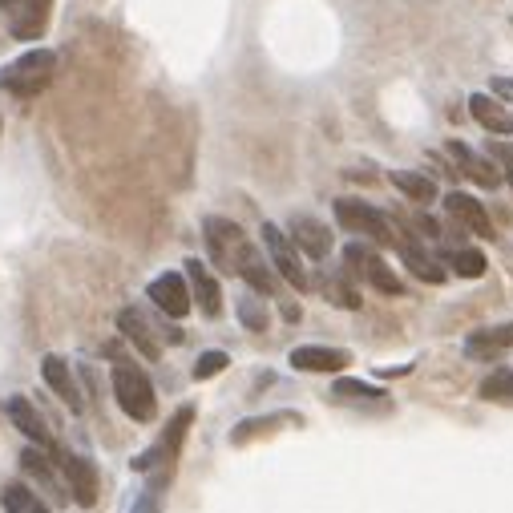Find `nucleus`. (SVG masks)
<instances>
[{"label":"nucleus","instance_id":"obj_1","mask_svg":"<svg viewBox=\"0 0 513 513\" xmlns=\"http://www.w3.org/2000/svg\"><path fill=\"white\" fill-rule=\"evenodd\" d=\"M114 396H118L122 413H126L130 421H138V425L154 421V413H158L154 384H150V376H146L138 364H130V360H118V364H114Z\"/></svg>","mask_w":513,"mask_h":513},{"label":"nucleus","instance_id":"obj_25","mask_svg":"<svg viewBox=\"0 0 513 513\" xmlns=\"http://www.w3.org/2000/svg\"><path fill=\"white\" fill-rule=\"evenodd\" d=\"M392 182L400 194H408L413 202H433L437 198V186L425 178V174H408V170H392Z\"/></svg>","mask_w":513,"mask_h":513},{"label":"nucleus","instance_id":"obj_31","mask_svg":"<svg viewBox=\"0 0 513 513\" xmlns=\"http://www.w3.org/2000/svg\"><path fill=\"white\" fill-rule=\"evenodd\" d=\"M493 89H497L501 97H513V81H505V77H497V81H493Z\"/></svg>","mask_w":513,"mask_h":513},{"label":"nucleus","instance_id":"obj_27","mask_svg":"<svg viewBox=\"0 0 513 513\" xmlns=\"http://www.w3.org/2000/svg\"><path fill=\"white\" fill-rule=\"evenodd\" d=\"M239 320H243V328H251V332H267V312H263V303L259 299H239Z\"/></svg>","mask_w":513,"mask_h":513},{"label":"nucleus","instance_id":"obj_9","mask_svg":"<svg viewBox=\"0 0 513 513\" xmlns=\"http://www.w3.org/2000/svg\"><path fill=\"white\" fill-rule=\"evenodd\" d=\"M61 473H65V489L73 493L77 505H97V493H101V481H97V469L93 461L77 457V453H61Z\"/></svg>","mask_w":513,"mask_h":513},{"label":"nucleus","instance_id":"obj_2","mask_svg":"<svg viewBox=\"0 0 513 513\" xmlns=\"http://www.w3.org/2000/svg\"><path fill=\"white\" fill-rule=\"evenodd\" d=\"M190 421H194V408H178V413L170 417V425H166V433L158 437V445L146 449V453L134 461V469H138V473H154V469H158L154 481L166 485V477H170V469H174V461H178V449H182V441H186Z\"/></svg>","mask_w":513,"mask_h":513},{"label":"nucleus","instance_id":"obj_11","mask_svg":"<svg viewBox=\"0 0 513 513\" xmlns=\"http://www.w3.org/2000/svg\"><path fill=\"white\" fill-rule=\"evenodd\" d=\"M5 417L37 445V449H53V433H49V425H45V417L37 413V408L25 400V396H9L5 400Z\"/></svg>","mask_w":513,"mask_h":513},{"label":"nucleus","instance_id":"obj_14","mask_svg":"<svg viewBox=\"0 0 513 513\" xmlns=\"http://www.w3.org/2000/svg\"><path fill=\"white\" fill-rule=\"evenodd\" d=\"M287 364L295 372H340L348 364V352L340 348H324V344H303L287 356Z\"/></svg>","mask_w":513,"mask_h":513},{"label":"nucleus","instance_id":"obj_7","mask_svg":"<svg viewBox=\"0 0 513 513\" xmlns=\"http://www.w3.org/2000/svg\"><path fill=\"white\" fill-rule=\"evenodd\" d=\"M344 259H348V263L356 267V275L368 279L376 291H384V295H400V291H404V283L392 275V267H388L376 251H368V247H360V243H348V247H344Z\"/></svg>","mask_w":513,"mask_h":513},{"label":"nucleus","instance_id":"obj_18","mask_svg":"<svg viewBox=\"0 0 513 513\" xmlns=\"http://www.w3.org/2000/svg\"><path fill=\"white\" fill-rule=\"evenodd\" d=\"M505 348H513V320L497 324V328H481V332H473L465 340V356H473V360H493Z\"/></svg>","mask_w":513,"mask_h":513},{"label":"nucleus","instance_id":"obj_19","mask_svg":"<svg viewBox=\"0 0 513 513\" xmlns=\"http://www.w3.org/2000/svg\"><path fill=\"white\" fill-rule=\"evenodd\" d=\"M332 396L340 404H360V408H368V413H376V408H388V392H380V388H372L364 380H336L332 384Z\"/></svg>","mask_w":513,"mask_h":513},{"label":"nucleus","instance_id":"obj_12","mask_svg":"<svg viewBox=\"0 0 513 513\" xmlns=\"http://www.w3.org/2000/svg\"><path fill=\"white\" fill-rule=\"evenodd\" d=\"M291 243L307 259H328L332 255V231L320 219H307V215H295L291 219Z\"/></svg>","mask_w":513,"mask_h":513},{"label":"nucleus","instance_id":"obj_30","mask_svg":"<svg viewBox=\"0 0 513 513\" xmlns=\"http://www.w3.org/2000/svg\"><path fill=\"white\" fill-rule=\"evenodd\" d=\"M489 154H493L497 162H505V166L513 170V146H505V142H489Z\"/></svg>","mask_w":513,"mask_h":513},{"label":"nucleus","instance_id":"obj_29","mask_svg":"<svg viewBox=\"0 0 513 513\" xmlns=\"http://www.w3.org/2000/svg\"><path fill=\"white\" fill-rule=\"evenodd\" d=\"M328 295H332V303H340V307H352V312L360 307V295H356L348 283H340V279H332V283H328Z\"/></svg>","mask_w":513,"mask_h":513},{"label":"nucleus","instance_id":"obj_28","mask_svg":"<svg viewBox=\"0 0 513 513\" xmlns=\"http://www.w3.org/2000/svg\"><path fill=\"white\" fill-rule=\"evenodd\" d=\"M227 364H231L227 352H202L198 364H194V380H211V376H219Z\"/></svg>","mask_w":513,"mask_h":513},{"label":"nucleus","instance_id":"obj_6","mask_svg":"<svg viewBox=\"0 0 513 513\" xmlns=\"http://www.w3.org/2000/svg\"><path fill=\"white\" fill-rule=\"evenodd\" d=\"M263 247H267V255H271V267H275L295 291L312 287V279H307V271H303V259H299V247L291 243V235H283L275 223H267V227H263Z\"/></svg>","mask_w":513,"mask_h":513},{"label":"nucleus","instance_id":"obj_13","mask_svg":"<svg viewBox=\"0 0 513 513\" xmlns=\"http://www.w3.org/2000/svg\"><path fill=\"white\" fill-rule=\"evenodd\" d=\"M445 211L461 223V227H469L473 235H481V239H493V223H489V215H485V207L473 198V194H461V190H453V194H445Z\"/></svg>","mask_w":513,"mask_h":513},{"label":"nucleus","instance_id":"obj_15","mask_svg":"<svg viewBox=\"0 0 513 513\" xmlns=\"http://www.w3.org/2000/svg\"><path fill=\"white\" fill-rule=\"evenodd\" d=\"M186 279H190V291L202 307V316H219L223 312V291L215 283V275L207 271V263H198V259H186Z\"/></svg>","mask_w":513,"mask_h":513},{"label":"nucleus","instance_id":"obj_22","mask_svg":"<svg viewBox=\"0 0 513 513\" xmlns=\"http://www.w3.org/2000/svg\"><path fill=\"white\" fill-rule=\"evenodd\" d=\"M449 154H453V162L461 166V174H465V178H473V182H481V186H501V174H497L485 158L469 154L461 142H449Z\"/></svg>","mask_w":513,"mask_h":513},{"label":"nucleus","instance_id":"obj_3","mask_svg":"<svg viewBox=\"0 0 513 513\" xmlns=\"http://www.w3.org/2000/svg\"><path fill=\"white\" fill-rule=\"evenodd\" d=\"M53 69H57V57L49 49H33L0 73V85H5L9 93H17V97H37L41 89H49Z\"/></svg>","mask_w":513,"mask_h":513},{"label":"nucleus","instance_id":"obj_17","mask_svg":"<svg viewBox=\"0 0 513 513\" xmlns=\"http://www.w3.org/2000/svg\"><path fill=\"white\" fill-rule=\"evenodd\" d=\"M41 376H45V384L69 404V413H81V392H77V380H73V372H69V364L61 360V356H45L41 360Z\"/></svg>","mask_w":513,"mask_h":513},{"label":"nucleus","instance_id":"obj_32","mask_svg":"<svg viewBox=\"0 0 513 513\" xmlns=\"http://www.w3.org/2000/svg\"><path fill=\"white\" fill-rule=\"evenodd\" d=\"M509 186H513V170H509Z\"/></svg>","mask_w":513,"mask_h":513},{"label":"nucleus","instance_id":"obj_16","mask_svg":"<svg viewBox=\"0 0 513 513\" xmlns=\"http://www.w3.org/2000/svg\"><path fill=\"white\" fill-rule=\"evenodd\" d=\"M118 332L146 356V360H158L162 356V344H158V336H154V328L134 312V307H122L118 312Z\"/></svg>","mask_w":513,"mask_h":513},{"label":"nucleus","instance_id":"obj_21","mask_svg":"<svg viewBox=\"0 0 513 513\" xmlns=\"http://www.w3.org/2000/svg\"><path fill=\"white\" fill-rule=\"evenodd\" d=\"M469 114H473L489 134H509V130H513L509 110H505V106H497V101H493L489 93H473V97H469Z\"/></svg>","mask_w":513,"mask_h":513},{"label":"nucleus","instance_id":"obj_8","mask_svg":"<svg viewBox=\"0 0 513 513\" xmlns=\"http://www.w3.org/2000/svg\"><path fill=\"white\" fill-rule=\"evenodd\" d=\"M150 303L158 307L162 316L182 320V316L190 312V283H186L178 271H166V275H158V279L150 283Z\"/></svg>","mask_w":513,"mask_h":513},{"label":"nucleus","instance_id":"obj_24","mask_svg":"<svg viewBox=\"0 0 513 513\" xmlns=\"http://www.w3.org/2000/svg\"><path fill=\"white\" fill-rule=\"evenodd\" d=\"M239 275H243V279H247V283H251V287L259 291V295H271V291H275V275H271V267L263 263V255H259L255 247H251V255L243 259Z\"/></svg>","mask_w":513,"mask_h":513},{"label":"nucleus","instance_id":"obj_5","mask_svg":"<svg viewBox=\"0 0 513 513\" xmlns=\"http://www.w3.org/2000/svg\"><path fill=\"white\" fill-rule=\"evenodd\" d=\"M336 219H340V227L352 231V235H368V239H376V243H396L388 219H384L376 207H368V202H360V198H336Z\"/></svg>","mask_w":513,"mask_h":513},{"label":"nucleus","instance_id":"obj_4","mask_svg":"<svg viewBox=\"0 0 513 513\" xmlns=\"http://www.w3.org/2000/svg\"><path fill=\"white\" fill-rule=\"evenodd\" d=\"M202 235H207V251L215 259V267L227 271V275H239L243 259L251 255V243H247L243 227L231 223V219H207L202 223Z\"/></svg>","mask_w":513,"mask_h":513},{"label":"nucleus","instance_id":"obj_20","mask_svg":"<svg viewBox=\"0 0 513 513\" xmlns=\"http://www.w3.org/2000/svg\"><path fill=\"white\" fill-rule=\"evenodd\" d=\"M400 259L408 263V271H413L417 279H425V283H445V271H441V263L417 243V239H400Z\"/></svg>","mask_w":513,"mask_h":513},{"label":"nucleus","instance_id":"obj_10","mask_svg":"<svg viewBox=\"0 0 513 513\" xmlns=\"http://www.w3.org/2000/svg\"><path fill=\"white\" fill-rule=\"evenodd\" d=\"M9 17H13V37L17 41H37L49 25V9L53 0H5Z\"/></svg>","mask_w":513,"mask_h":513},{"label":"nucleus","instance_id":"obj_26","mask_svg":"<svg viewBox=\"0 0 513 513\" xmlns=\"http://www.w3.org/2000/svg\"><path fill=\"white\" fill-rule=\"evenodd\" d=\"M453 267H457V275H465V279H481V275H485V255L473 251V247H461V251H453Z\"/></svg>","mask_w":513,"mask_h":513},{"label":"nucleus","instance_id":"obj_23","mask_svg":"<svg viewBox=\"0 0 513 513\" xmlns=\"http://www.w3.org/2000/svg\"><path fill=\"white\" fill-rule=\"evenodd\" d=\"M0 505H5V513H49L45 501H41L29 485H21V481H13V485L0 489Z\"/></svg>","mask_w":513,"mask_h":513}]
</instances>
